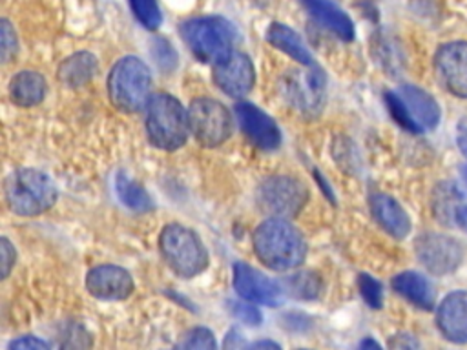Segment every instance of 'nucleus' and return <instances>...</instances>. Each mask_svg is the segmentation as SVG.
<instances>
[{
	"mask_svg": "<svg viewBox=\"0 0 467 350\" xmlns=\"http://www.w3.org/2000/svg\"><path fill=\"white\" fill-rule=\"evenodd\" d=\"M462 206H463V199L454 182L443 180L434 188L432 199H431V208H432L434 217L441 224H445V226L456 224V217H458V211Z\"/></svg>",
	"mask_w": 467,
	"mask_h": 350,
	"instance_id": "obj_22",
	"label": "nucleus"
},
{
	"mask_svg": "<svg viewBox=\"0 0 467 350\" xmlns=\"http://www.w3.org/2000/svg\"><path fill=\"white\" fill-rule=\"evenodd\" d=\"M436 324L447 341L467 343V290H454L445 295L436 310Z\"/></svg>",
	"mask_w": 467,
	"mask_h": 350,
	"instance_id": "obj_16",
	"label": "nucleus"
},
{
	"mask_svg": "<svg viewBox=\"0 0 467 350\" xmlns=\"http://www.w3.org/2000/svg\"><path fill=\"white\" fill-rule=\"evenodd\" d=\"M456 140H458V148L467 157V124L465 122L458 124V137H456Z\"/></svg>",
	"mask_w": 467,
	"mask_h": 350,
	"instance_id": "obj_36",
	"label": "nucleus"
},
{
	"mask_svg": "<svg viewBox=\"0 0 467 350\" xmlns=\"http://www.w3.org/2000/svg\"><path fill=\"white\" fill-rule=\"evenodd\" d=\"M392 288L405 297L409 303L421 310H431L434 306V290L427 277L418 272H401L392 279Z\"/></svg>",
	"mask_w": 467,
	"mask_h": 350,
	"instance_id": "obj_20",
	"label": "nucleus"
},
{
	"mask_svg": "<svg viewBox=\"0 0 467 350\" xmlns=\"http://www.w3.org/2000/svg\"><path fill=\"white\" fill-rule=\"evenodd\" d=\"M434 69L441 84L460 98H467V42H447L434 53Z\"/></svg>",
	"mask_w": 467,
	"mask_h": 350,
	"instance_id": "obj_11",
	"label": "nucleus"
},
{
	"mask_svg": "<svg viewBox=\"0 0 467 350\" xmlns=\"http://www.w3.org/2000/svg\"><path fill=\"white\" fill-rule=\"evenodd\" d=\"M188 118L190 131L204 148L221 146L234 131V120L226 106L208 97L195 98L190 104Z\"/></svg>",
	"mask_w": 467,
	"mask_h": 350,
	"instance_id": "obj_7",
	"label": "nucleus"
},
{
	"mask_svg": "<svg viewBox=\"0 0 467 350\" xmlns=\"http://www.w3.org/2000/svg\"><path fill=\"white\" fill-rule=\"evenodd\" d=\"M0 33H2V62H9L16 55V35L13 26L4 18L0 22Z\"/></svg>",
	"mask_w": 467,
	"mask_h": 350,
	"instance_id": "obj_31",
	"label": "nucleus"
},
{
	"mask_svg": "<svg viewBox=\"0 0 467 350\" xmlns=\"http://www.w3.org/2000/svg\"><path fill=\"white\" fill-rule=\"evenodd\" d=\"M462 173H463V180H465V186H467V164L463 166V170H462Z\"/></svg>",
	"mask_w": 467,
	"mask_h": 350,
	"instance_id": "obj_40",
	"label": "nucleus"
},
{
	"mask_svg": "<svg viewBox=\"0 0 467 350\" xmlns=\"http://www.w3.org/2000/svg\"><path fill=\"white\" fill-rule=\"evenodd\" d=\"M11 350H47L49 343H46L44 339H38L35 335H22L18 339H13L9 343Z\"/></svg>",
	"mask_w": 467,
	"mask_h": 350,
	"instance_id": "obj_33",
	"label": "nucleus"
},
{
	"mask_svg": "<svg viewBox=\"0 0 467 350\" xmlns=\"http://www.w3.org/2000/svg\"><path fill=\"white\" fill-rule=\"evenodd\" d=\"M252 348H279V345L274 341H257L252 345Z\"/></svg>",
	"mask_w": 467,
	"mask_h": 350,
	"instance_id": "obj_38",
	"label": "nucleus"
},
{
	"mask_svg": "<svg viewBox=\"0 0 467 350\" xmlns=\"http://www.w3.org/2000/svg\"><path fill=\"white\" fill-rule=\"evenodd\" d=\"M95 71H97V60L91 53H86V51L67 57L58 67V75L62 82L71 88H77L88 82L95 75Z\"/></svg>",
	"mask_w": 467,
	"mask_h": 350,
	"instance_id": "obj_24",
	"label": "nucleus"
},
{
	"mask_svg": "<svg viewBox=\"0 0 467 350\" xmlns=\"http://www.w3.org/2000/svg\"><path fill=\"white\" fill-rule=\"evenodd\" d=\"M418 261L434 275H447L460 268L463 248L460 241L443 233H423L414 242Z\"/></svg>",
	"mask_w": 467,
	"mask_h": 350,
	"instance_id": "obj_10",
	"label": "nucleus"
},
{
	"mask_svg": "<svg viewBox=\"0 0 467 350\" xmlns=\"http://www.w3.org/2000/svg\"><path fill=\"white\" fill-rule=\"evenodd\" d=\"M46 80L36 71H20L9 82V97L22 108L36 106L46 97Z\"/></svg>",
	"mask_w": 467,
	"mask_h": 350,
	"instance_id": "obj_21",
	"label": "nucleus"
},
{
	"mask_svg": "<svg viewBox=\"0 0 467 350\" xmlns=\"http://www.w3.org/2000/svg\"><path fill=\"white\" fill-rule=\"evenodd\" d=\"M234 288L244 301L257 304L277 306L283 301L281 286L244 262L234 264Z\"/></svg>",
	"mask_w": 467,
	"mask_h": 350,
	"instance_id": "obj_12",
	"label": "nucleus"
},
{
	"mask_svg": "<svg viewBox=\"0 0 467 350\" xmlns=\"http://www.w3.org/2000/svg\"><path fill=\"white\" fill-rule=\"evenodd\" d=\"M88 292L104 301H122L133 292L131 275L115 264H100L88 272L86 275Z\"/></svg>",
	"mask_w": 467,
	"mask_h": 350,
	"instance_id": "obj_14",
	"label": "nucleus"
},
{
	"mask_svg": "<svg viewBox=\"0 0 467 350\" xmlns=\"http://www.w3.org/2000/svg\"><path fill=\"white\" fill-rule=\"evenodd\" d=\"M179 348H199V350H212L217 346L215 343V337L213 334L204 328V326H197V328H192L181 343H177Z\"/></svg>",
	"mask_w": 467,
	"mask_h": 350,
	"instance_id": "obj_30",
	"label": "nucleus"
},
{
	"mask_svg": "<svg viewBox=\"0 0 467 350\" xmlns=\"http://www.w3.org/2000/svg\"><path fill=\"white\" fill-rule=\"evenodd\" d=\"M370 211L374 221L394 239H405L410 233V219L409 213L401 208V204L387 195V193H372L370 195Z\"/></svg>",
	"mask_w": 467,
	"mask_h": 350,
	"instance_id": "obj_17",
	"label": "nucleus"
},
{
	"mask_svg": "<svg viewBox=\"0 0 467 350\" xmlns=\"http://www.w3.org/2000/svg\"><path fill=\"white\" fill-rule=\"evenodd\" d=\"M181 35L201 62L217 64L234 51L235 29L223 16L190 18L181 26Z\"/></svg>",
	"mask_w": 467,
	"mask_h": 350,
	"instance_id": "obj_4",
	"label": "nucleus"
},
{
	"mask_svg": "<svg viewBox=\"0 0 467 350\" xmlns=\"http://www.w3.org/2000/svg\"><path fill=\"white\" fill-rule=\"evenodd\" d=\"M456 224L467 232V204H463V206L460 208L458 217H456Z\"/></svg>",
	"mask_w": 467,
	"mask_h": 350,
	"instance_id": "obj_37",
	"label": "nucleus"
},
{
	"mask_svg": "<svg viewBox=\"0 0 467 350\" xmlns=\"http://www.w3.org/2000/svg\"><path fill=\"white\" fill-rule=\"evenodd\" d=\"M398 93L403 98L405 106L409 108L410 115L414 117V120L421 126V129H434L440 124L441 109L431 93H427L425 89H421L418 86H410V84L401 86L398 89Z\"/></svg>",
	"mask_w": 467,
	"mask_h": 350,
	"instance_id": "obj_19",
	"label": "nucleus"
},
{
	"mask_svg": "<svg viewBox=\"0 0 467 350\" xmlns=\"http://www.w3.org/2000/svg\"><path fill=\"white\" fill-rule=\"evenodd\" d=\"M257 259L275 272L297 268L306 255L301 232L283 217L263 221L252 237Z\"/></svg>",
	"mask_w": 467,
	"mask_h": 350,
	"instance_id": "obj_1",
	"label": "nucleus"
},
{
	"mask_svg": "<svg viewBox=\"0 0 467 350\" xmlns=\"http://www.w3.org/2000/svg\"><path fill=\"white\" fill-rule=\"evenodd\" d=\"M144 124L150 142L166 151L181 148L190 133L188 111L175 97L166 93H157L148 100Z\"/></svg>",
	"mask_w": 467,
	"mask_h": 350,
	"instance_id": "obj_2",
	"label": "nucleus"
},
{
	"mask_svg": "<svg viewBox=\"0 0 467 350\" xmlns=\"http://www.w3.org/2000/svg\"><path fill=\"white\" fill-rule=\"evenodd\" d=\"M5 202L16 215H40L57 201L53 180L40 170L20 168L7 175L4 182Z\"/></svg>",
	"mask_w": 467,
	"mask_h": 350,
	"instance_id": "obj_3",
	"label": "nucleus"
},
{
	"mask_svg": "<svg viewBox=\"0 0 467 350\" xmlns=\"http://www.w3.org/2000/svg\"><path fill=\"white\" fill-rule=\"evenodd\" d=\"M385 102H387V108H389L392 118H394L403 129H407V131H410V133H421V131H423L421 126H420V124L414 120V117L410 115L409 108L405 106V102H403V98L400 97L398 91H387V93H385Z\"/></svg>",
	"mask_w": 467,
	"mask_h": 350,
	"instance_id": "obj_27",
	"label": "nucleus"
},
{
	"mask_svg": "<svg viewBox=\"0 0 467 350\" xmlns=\"http://www.w3.org/2000/svg\"><path fill=\"white\" fill-rule=\"evenodd\" d=\"M261 208L283 219H290L306 204L308 191L301 180L286 175H274L263 180L257 191Z\"/></svg>",
	"mask_w": 467,
	"mask_h": 350,
	"instance_id": "obj_8",
	"label": "nucleus"
},
{
	"mask_svg": "<svg viewBox=\"0 0 467 350\" xmlns=\"http://www.w3.org/2000/svg\"><path fill=\"white\" fill-rule=\"evenodd\" d=\"M0 257H2V277H7L11 268L15 266L16 253H15L13 244L5 237L0 239Z\"/></svg>",
	"mask_w": 467,
	"mask_h": 350,
	"instance_id": "obj_34",
	"label": "nucleus"
},
{
	"mask_svg": "<svg viewBox=\"0 0 467 350\" xmlns=\"http://www.w3.org/2000/svg\"><path fill=\"white\" fill-rule=\"evenodd\" d=\"M390 348H416L418 341L412 339V335L409 334H398L389 341Z\"/></svg>",
	"mask_w": 467,
	"mask_h": 350,
	"instance_id": "obj_35",
	"label": "nucleus"
},
{
	"mask_svg": "<svg viewBox=\"0 0 467 350\" xmlns=\"http://www.w3.org/2000/svg\"><path fill=\"white\" fill-rule=\"evenodd\" d=\"M237 120L244 135L261 149H274L281 142V131L274 118L252 102H239L235 106Z\"/></svg>",
	"mask_w": 467,
	"mask_h": 350,
	"instance_id": "obj_15",
	"label": "nucleus"
},
{
	"mask_svg": "<svg viewBox=\"0 0 467 350\" xmlns=\"http://www.w3.org/2000/svg\"><path fill=\"white\" fill-rule=\"evenodd\" d=\"M358 286L361 292V297L367 301V304L370 308H381L383 306V288L381 283L376 281L372 275L368 273H359L358 277Z\"/></svg>",
	"mask_w": 467,
	"mask_h": 350,
	"instance_id": "obj_29",
	"label": "nucleus"
},
{
	"mask_svg": "<svg viewBox=\"0 0 467 350\" xmlns=\"http://www.w3.org/2000/svg\"><path fill=\"white\" fill-rule=\"evenodd\" d=\"M151 75L139 57L120 58L109 71L108 95L115 108L135 113L148 104Z\"/></svg>",
	"mask_w": 467,
	"mask_h": 350,
	"instance_id": "obj_5",
	"label": "nucleus"
},
{
	"mask_svg": "<svg viewBox=\"0 0 467 350\" xmlns=\"http://www.w3.org/2000/svg\"><path fill=\"white\" fill-rule=\"evenodd\" d=\"M213 80L228 97L239 98L254 86V64L244 53L232 51L228 57L213 64Z\"/></svg>",
	"mask_w": 467,
	"mask_h": 350,
	"instance_id": "obj_13",
	"label": "nucleus"
},
{
	"mask_svg": "<svg viewBox=\"0 0 467 350\" xmlns=\"http://www.w3.org/2000/svg\"><path fill=\"white\" fill-rule=\"evenodd\" d=\"M359 346H361V348H379V343H376V341H372V339H365V341L359 343Z\"/></svg>",
	"mask_w": 467,
	"mask_h": 350,
	"instance_id": "obj_39",
	"label": "nucleus"
},
{
	"mask_svg": "<svg viewBox=\"0 0 467 350\" xmlns=\"http://www.w3.org/2000/svg\"><path fill=\"white\" fill-rule=\"evenodd\" d=\"M285 286L286 290L294 295V297H299V299H312L319 293L321 290V281L316 273L312 272H301V273H296L292 277H288L285 281Z\"/></svg>",
	"mask_w": 467,
	"mask_h": 350,
	"instance_id": "obj_26",
	"label": "nucleus"
},
{
	"mask_svg": "<svg viewBox=\"0 0 467 350\" xmlns=\"http://www.w3.org/2000/svg\"><path fill=\"white\" fill-rule=\"evenodd\" d=\"M232 312H234L241 321H244L246 324L255 326V324L261 323V312H259L255 306L248 304V303H234V304H232Z\"/></svg>",
	"mask_w": 467,
	"mask_h": 350,
	"instance_id": "obj_32",
	"label": "nucleus"
},
{
	"mask_svg": "<svg viewBox=\"0 0 467 350\" xmlns=\"http://www.w3.org/2000/svg\"><path fill=\"white\" fill-rule=\"evenodd\" d=\"M115 191H117L120 202L133 211H148L153 206L148 191L139 182H135L133 179H130L124 173L117 175Z\"/></svg>",
	"mask_w": 467,
	"mask_h": 350,
	"instance_id": "obj_25",
	"label": "nucleus"
},
{
	"mask_svg": "<svg viewBox=\"0 0 467 350\" xmlns=\"http://www.w3.org/2000/svg\"><path fill=\"white\" fill-rule=\"evenodd\" d=\"M301 2L306 7V11L310 13V16L319 26H323L325 29L334 33L337 38H341L345 42H350L354 38L352 20L334 2H330V0H301Z\"/></svg>",
	"mask_w": 467,
	"mask_h": 350,
	"instance_id": "obj_18",
	"label": "nucleus"
},
{
	"mask_svg": "<svg viewBox=\"0 0 467 350\" xmlns=\"http://www.w3.org/2000/svg\"><path fill=\"white\" fill-rule=\"evenodd\" d=\"M325 73L317 66H305V69L290 71L285 78L283 89L286 98L303 115L314 117L321 111L325 102Z\"/></svg>",
	"mask_w": 467,
	"mask_h": 350,
	"instance_id": "obj_9",
	"label": "nucleus"
},
{
	"mask_svg": "<svg viewBox=\"0 0 467 350\" xmlns=\"http://www.w3.org/2000/svg\"><path fill=\"white\" fill-rule=\"evenodd\" d=\"M159 248L166 264L181 277H195L208 266L204 244L195 232L181 224H168L162 228Z\"/></svg>",
	"mask_w": 467,
	"mask_h": 350,
	"instance_id": "obj_6",
	"label": "nucleus"
},
{
	"mask_svg": "<svg viewBox=\"0 0 467 350\" xmlns=\"http://www.w3.org/2000/svg\"><path fill=\"white\" fill-rule=\"evenodd\" d=\"M266 38L274 47L281 49L290 58H294L296 62H299L303 66L312 64V55H310L308 47L305 46L303 38L292 27H288L285 24H272L268 27Z\"/></svg>",
	"mask_w": 467,
	"mask_h": 350,
	"instance_id": "obj_23",
	"label": "nucleus"
},
{
	"mask_svg": "<svg viewBox=\"0 0 467 350\" xmlns=\"http://www.w3.org/2000/svg\"><path fill=\"white\" fill-rule=\"evenodd\" d=\"M131 11L146 29H157L161 26V9L157 0H130Z\"/></svg>",
	"mask_w": 467,
	"mask_h": 350,
	"instance_id": "obj_28",
	"label": "nucleus"
}]
</instances>
